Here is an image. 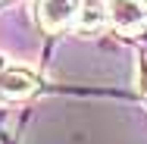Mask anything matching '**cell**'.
<instances>
[{
    "label": "cell",
    "instance_id": "1",
    "mask_svg": "<svg viewBox=\"0 0 147 144\" xmlns=\"http://www.w3.org/2000/svg\"><path fill=\"white\" fill-rule=\"evenodd\" d=\"M82 0H34V19L47 34L66 31L78 16Z\"/></svg>",
    "mask_w": 147,
    "mask_h": 144
},
{
    "label": "cell",
    "instance_id": "2",
    "mask_svg": "<svg viewBox=\"0 0 147 144\" xmlns=\"http://www.w3.org/2000/svg\"><path fill=\"white\" fill-rule=\"evenodd\" d=\"M110 25L125 38L141 34L147 28V0H110Z\"/></svg>",
    "mask_w": 147,
    "mask_h": 144
},
{
    "label": "cell",
    "instance_id": "3",
    "mask_svg": "<svg viewBox=\"0 0 147 144\" xmlns=\"http://www.w3.org/2000/svg\"><path fill=\"white\" fill-rule=\"evenodd\" d=\"M38 75L28 69H0V100L3 103H16V100H28L31 94H38Z\"/></svg>",
    "mask_w": 147,
    "mask_h": 144
},
{
    "label": "cell",
    "instance_id": "4",
    "mask_svg": "<svg viewBox=\"0 0 147 144\" xmlns=\"http://www.w3.org/2000/svg\"><path fill=\"white\" fill-rule=\"evenodd\" d=\"M75 25L85 34H94V31L107 28L110 25V3H103V0H82L78 16H75Z\"/></svg>",
    "mask_w": 147,
    "mask_h": 144
},
{
    "label": "cell",
    "instance_id": "5",
    "mask_svg": "<svg viewBox=\"0 0 147 144\" xmlns=\"http://www.w3.org/2000/svg\"><path fill=\"white\" fill-rule=\"evenodd\" d=\"M138 85H141V94L147 97V63H141V75H138Z\"/></svg>",
    "mask_w": 147,
    "mask_h": 144
}]
</instances>
